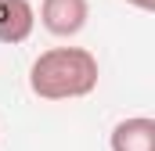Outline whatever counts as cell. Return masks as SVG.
I'll return each mask as SVG.
<instances>
[{
  "label": "cell",
  "instance_id": "6da1fadb",
  "mask_svg": "<svg viewBox=\"0 0 155 151\" xmlns=\"http://www.w3.org/2000/svg\"><path fill=\"white\" fill-rule=\"evenodd\" d=\"M97 58L87 47H51L29 65V90L40 101H76L97 90Z\"/></svg>",
  "mask_w": 155,
  "mask_h": 151
},
{
  "label": "cell",
  "instance_id": "277c9868",
  "mask_svg": "<svg viewBox=\"0 0 155 151\" xmlns=\"http://www.w3.org/2000/svg\"><path fill=\"white\" fill-rule=\"evenodd\" d=\"M36 25V7L29 0H0V43H25Z\"/></svg>",
  "mask_w": 155,
  "mask_h": 151
},
{
  "label": "cell",
  "instance_id": "3957f363",
  "mask_svg": "<svg viewBox=\"0 0 155 151\" xmlns=\"http://www.w3.org/2000/svg\"><path fill=\"white\" fill-rule=\"evenodd\" d=\"M112 151H155V119L152 115H130L119 119L108 133Z\"/></svg>",
  "mask_w": 155,
  "mask_h": 151
},
{
  "label": "cell",
  "instance_id": "5b68a950",
  "mask_svg": "<svg viewBox=\"0 0 155 151\" xmlns=\"http://www.w3.org/2000/svg\"><path fill=\"white\" fill-rule=\"evenodd\" d=\"M123 4H130L137 11H155V0H123Z\"/></svg>",
  "mask_w": 155,
  "mask_h": 151
},
{
  "label": "cell",
  "instance_id": "7a4b0ae2",
  "mask_svg": "<svg viewBox=\"0 0 155 151\" xmlns=\"http://www.w3.org/2000/svg\"><path fill=\"white\" fill-rule=\"evenodd\" d=\"M87 18H90V0H43L40 4V22L51 36H76L83 33Z\"/></svg>",
  "mask_w": 155,
  "mask_h": 151
}]
</instances>
